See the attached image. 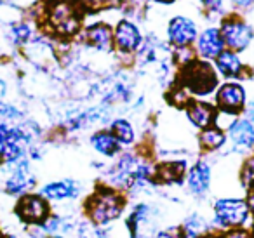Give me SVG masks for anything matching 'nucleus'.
Here are the masks:
<instances>
[{"label":"nucleus","instance_id":"1","mask_svg":"<svg viewBox=\"0 0 254 238\" xmlns=\"http://www.w3.org/2000/svg\"><path fill=\"white\" fill-rule=\"evenodd\" d=\"M127 195L112 186L101 184L85 198L84 214L85 219L96 228L112 226L126 212Z\"/></svg>","mask_w":254,"mask_h":238},{"label":"nucleus","instance_id":"2","mask_svg":"<svg viewBox=\"0 0 254 238\" xmlns=\"http://www.w3.org/2000/svg\"><path fill=\"white\" fill-rule=\"evenodd\" d=\"M211 230L221 233L233 228H249L253 223V214L242 196H219L212 203Z\"/></svg>","mask_w":254,"mask_h":238},{"label":"nucleus","instance_id":"3","mask_svg":"<svg viewBox=\"0 0 254 238\" xmlns=\"http://www.w3.org/2000/svg\"><path fill=\"white\" fill-rule=\"evenodd\" d=\"M180 84L190 94L207 96L214 92V89L218 87V75L207 61L193 60L181 68Z\"/></svg>","mask_w":254,"mask_h":238},{"label":"nucleus","instance_id":"4","mask_svg":"<svg viewBox=\"0 0 254 238\" xmlns=\"http://www.w3.org/2000/svg\"><path fill=\"white\" fill-rule=\"evenodd\" d=\"M14 214L26 226L40 228L51 217L53 207L39 191H33L16 200Z\"/></svg>","mask_w":254,"mask_h":238},{"label":"nucleus","instance_id":"5","mask_svg":"<svg viewBox=\"0 0 254 238\" xmlns=\"http://www.w3.org/2000/svg\"><path fill=\"white\" fill-rule=\"evenodd\" d=\"M7 169L9 172L2 184L5 195L12 198H21L28 193H33V189L37 188V176L28 158H23L14 165H7Z\"/></svg>","mask_w":254,"mask_h":238},{"label":"nucleus","instance_id":"6","mask_svg":"<svg viewBox=\"0 0 254 238\" xmlns=\"http://www.w3.org/2000/svg\"><path fill=\"white\" fill-rule=\"evenodd\" d=\"M49 25L58 35L71 37L80 28V18L70 2H58L49 11Z\"/></svg>","mask_w":254,"mask_h":238},{"label":"nucleus","instance_id":"7","mask_svg":"<svg viewBox=\"0 0 254 238\" xmlns=\"http://www.w3.org/2000/svg\"><path fill=\"white\" fill-rule=\"evenodd\" d=\"M39 193L53 205V203H63V202H73L80 198L82 195V184L75 179H60V181L46 182L39 188Z\"/></svg>","mask_w":254,"mask_h":238},{"label":"nucleus","instance_id":"8","mask_svg":"<svg viewBox=\"0 0 254 238\" xmlns=\"http://www.w3.org/2000/svg\"><path fill=\"white\" fill-rule=\"evenodd\" d=\"M219 32H221L225 46L228 47L230 51H233V53H239V51L246 49V47L253 42V37H254L253 28L237 18L226 19Z\"/></svg>","mask_w":254,"mask_h":238},{"label":"nucleus","instance_id":"9","mask_svg":"<svg viewBox=\"0 0 254 238\" xmlns=\"http://www.w3.org/2000/svg\"><path fill=\"white\" fill-rule=\"evenodd\" d=\"M185 184L190 195L195 198H202L211 191L212 184V167L209 162L197 160L191 167H188L187 178H185Z\"/></svg>","mask_w":254,"mask_h":238},{"label":"nucleus","instance_id":"10","mask_svg":"<svg viewBox=\"0 0 254 238\" xmlns=\"http://www.w3.org/2000/svg\"><path fill=\"white\" fill-rule=\"evenodd\" d=\"M216 105L226 115H237L246 108V89L237 82L219 85L216 92Z\"/></svg>","mask_w":254,"mask_h":238},{"label":"nucleus","instance_id":"11","mask_svg":"<svg viewBox=\"0 0 254 238\" xmlns=\"http://www.w3.org/2000/svg\"><path fill=\"white\" fill-rule=\"evenodd\" d=\"M143 46V37L132 23L120 21L113 32V47L122 54H134Z\"/></svg>","mask_w":254,"mask_h":238},{"label":"nucleus","instance_id":"12","mask_svg":"<svg viewBox=\"0 0 254 238\" xmlns=\"http://www.w3.org/2000/svg\"><path fill=\"white\" fill-rule=\"evenodd\" d=\"M167 39L178 49H183V47H190L193 42H197V26L193 21H190L188 18H174L169 23V28H167Z\"/></svg>","mask_w":254,"mask_h":238},{"label":"nucleus","instance_id":"13","mask_svg":"<svg viewBox=\"0 0 254 238\" xmlns=\"http://www.w3.org/2000/svg\"><path fill=\"white\" fill-rule=\"evenodd\" d=\"M188 165L185 160H169L155 165V184L180 186L187 178Z\"/></svg>","mask_w":254,"mask_h":238},{"label":"nucleus","instance_id":"14","mask_svg":"<svg viewBox=\"0 0 254 238\" xmlns=\"http://www.w3.org/2000/svg\"><path fill=\"white\" fill-rule=\"evenodd\" d=\"M228 137L237 151H251L254 148V125L247 119H237L230 123Z\"/></svg>","mask_w":254,"mask_h":238},{"label":"nucleus","instance_id":"15","mask_svg":"<svg viewBox=\"0 0 254 238\" xmlns=\"http://www.w3.org/2000/svg\"><path fill=\"white\" fill-rule=\"evenodd\" d=\"M223 51H225V42L218 28H207L197 37L195 54H198L202 60H216Z\"/></svg>","mask_w":254,"mask_h":238},{"label":"nucleus","instance_id":"16","mask_svg":"<svg viewBox=\"0 0 254 238\" xmlns=\"http://www.w3.org/2000/svg\"><path fill=\"white\" fill-rule=\"evenodd\" d=\"M185 113H187L188 120L198 129H207V127L214 125L218 112L212 105L205 101H197V99H190L187 106H185Z\"/></svg>","mask_w":254,"mask_h":238},{"label":"nucleus","instance_id":"17","mask_svg":"<svg viewBox=\"0 0 254 238\" xmlns=\"http://www.w3.org/2000/svg\"><path fill=\"white\" fill-rule=\"evenodd\" d=\"M85 42L101 53H110L113 49V30L108 25L96 23L85 30Z\"/></svg>","mask_w":254,"mask_h":238},{"label":"nucleus","instance_id":"18","mask_svg":"<svg viewBox=\"0 0 254 238\" xmlns=\"http://www.w3.org/2000/svg\"><path fill=\"white\" fill-rule=\"evenodd\" d=\"M91 146L94 151H98L99 155L103 157H108V158H113L120 153L122 150V144L115 139L110 129H103V130H96L94 134L91 136Z\"/></svg>","mask_w":254,"mask_h":238},{"label":"nucleus","instance_id":"19","mask_svg":"<svg viewBox=\"0 0 254 238\" xmlns=\"http://www.w3.org/2000/svg\"><path fill=\"white\" fill-rule=\"evenodd\" d=\"M214 61H216V70H218V73L223 75L225 78H239L244 71L242 60L239 58V54L230 49L223 51Z\"/></svg>","mask_w":254,"mask_h":238},{"label":"nucleus","instance_id":"20","mask_svg":"<svg viewBox=\"0 0 254 238\" xmlns=\"http://www.w3.org/2000/svg\"><path fill=\"white\" fill-rule=\"evenodd\" d=\"M225 143H226L225 130L219 125H216V123L207 127V129H202L200 136H198V144H200V148L204 151H209V153L221 150V148L225 146Z\"/></svg>","mask_w":254,"mask_h":238},{"label":"nucleus","instance_id":"21","mask_svg":"<svg viewBox=\"0 0 254 238\" xmlns=\"http://www.w3.org/2000/svg\"><path fill=\"white\" fill-rule=\"evenodd\" d=\"M181 230L185 233V238H200L202 235L212 231L211 223L198 212L188 214L183 219V223H181Z\"/></svg>","mask_w":254,"mask_h":238},{"label":"nucleus","instance_id":"22","mask_svg":"<svg viewBox=\"0 0 254 238\" xmlns=\"http://www.w3.org/2000/svg\"><path fill=\"white\" fill-rule=\"evenodd\" d=\"M110 132L115 136V139L119 141L122 146H131L136 139L134 127L129 120L126 119H115L110 123Z\"/></svg>","mask_w":254,"mask_h":238},{"label":"nucleus","instance_id":"23","mask_svg":"<svg viewBox=\"0 0 254 238\" xmlns=\"http://www.w3.org/2000/svg\"><path fill=\"white\" fill-rule=\"evenodd\" d=\"M239 182L246 191L254 186V153L244 160L239 171Z\"/></svg>","mask_w":254,"mask_h":238},{"label":"nucleus","instance_id":"24","mask_svg":"<svg viewBox=\"0 0 254 238\" xmlns=\"http://www.w3.org/2000/svg\"><path fill=\"white\" fill-rule=\"evenodd\" d=\"M30 37H32V30H30V26L25 25V23H19V25H14L11 28V39H12V42L18 44V46L26 44L30 40Z\"/></svg>","mask_w":254,"mask_h":238},{"label":"nucleus","instance_id":"25","mask_svg":"<svg viewBox=\"0 0 254 238\" xmlns=\"http://www.w3.org/2000/svg\"><path fill=\"white\" fill-rule=\"evenodd\" d=\"M153 238H185V233L181 230V224H173V226L159 228Z\"/></svg>","mask_w":254,"mask_h":238},{"label":"nucleus","instance_id":"26","mask_svg":"<svg viewBox=\"0 0 254 238\" xmlns=\"http://www.w3.org/2000/svg\"><path fill=\"white\" fill-rule=\"evenodd\" d=\"M23 117V113L19 112L16 106L7 105V103H0V119L2 120H19Z\"/></svg>","mask_w":254,"mask_h":238},{"label":"nucleus","instance_id":"27","mask_svg":"<svg viewBox=\"0 0 254 238\" xmlns=\"http://www.w3.org/2000/svg\"><path fill=\"white\" fill-rule=\"evenodd\" d=\"M218 238H253L251 228H233L218 233Z\"/></svg>","mask_w":254,"mask_h":238},{"label":"nucleus","instance_id":"28","mask_svg":"<svg viewBox=\"0 0 254 238\" xmlns=\"http://www.w3.org/2000/svg\"><path fill=\"white\" fill-rule=\"evenodd\" d=\"M11 127L5 120L0 119V150H2V146L5 144V141L9 139V132H11Z\"/></svg>","mask_w":254,"mask_h":238},{"label":"nucleus","instance_id":"29","mask_svg":"<svg viewBox=\"0 0 254 238\" xmlns=\"http://www.w3.org/2000/svg\"><path fill=\"white\" fill-rule=\"evenodd\" d=\"M246 119L254 125V101H251L249 105L246 106Z\"/></svg>","mask_w":254,"mask_h":238},{"label":"nucleus","instance_id":"30","mask_svg":"<svg viewBox=\"0 0 254 238\" xmlns=\"http://www.w3.org/2000/svg\"><path fill=\"white\" fill-rule=\"evenodd\" d=\"M205 4V7L211 9V11H216V9L219 7V4H221V0H202Z\"/></svg>","mask_w":254,"mask_h":238},{"label":"nucleus","instance_id":"31","mask_svg":"<svg viewBox=\"0 0 254 238\" xmlns=\"http://www.w3.org/2000/svg\"><path fill=\"white\" fill-rule=\"evenodd\" d=\"M5 92H7V85H5V82L0 78V103H2V99H4Z\"/></svg>","mask_w":254,"mask_h":238},{"label":"nucleus","instance_id":"32","mask_svg":"<svg viewBox=\"0 0 254 238\" xmlns=\"http://www.w3.org/2000/svg\"><path fill=\"white\" fill-rule=\"evenodd\" d=\"M237 5H240V7H247V5L254 4V0H233Z\"/></svg>","mask_w":254,"mask_h":238},{"label":"nucleus","instance_id":"33","mask_svg":"<svg viewBox=\"0 0 254 238\" xmlns=\"http://www.w3.org/2000/svg\"><path fill=\"white\" fill-rule=\"evenodd\" d=\"M200 238H218V233H214V231H209V233L202 235Z\"/></svg>","mask_w":254,"mask_h":238},{"label":"nucleus","instance_id":"34","mask_svg":"<svg viewBox=\"0 0 254 238\" xmlns=\"http://www.w3.org/2000/svg\"><path fill=\"white\" fill-rule=\"evenodd\" d=\"M37 238H61V237H56V235H40L39 233V237Z\"/></svg>","mask_w":254,"mask_h":238},{"label":"nucleus","instance_id":"35","mask_svg":"<svg viewBox=\"0 0 254 238\" xmlns=\"http://www.w3.org/2000/svg\"><path fill=\"white\" fill-rule=\"evenodd\" d=\"M251 233H253V238H254V217H253V223H251Z\"/></svg>","mask_w":254,"mask_h":238},{"label":"nucleus","instance_id":"36","mask_svg":"<svg viewBox=\"0 0 254 238\" xmlns=\"http://www.w3.org/2000/svg\"><path fill=\"white\" fill-rule=\"evenodd\" d=\"M0 238H5V235H4V231L0 230Z\"/></svg>","mask_w":254,"mask_h":238},{"label":"nucleus","instance_id":"37","mask_svg":"<svg viewBox=\"0 0 254 238\" xmlns=\"http://www.w3.org/2000/svg\"><path fill=\"white\" fill-rule=\"evenodd\" d=\"M160 2H171V0H160Z\"/></svg>","mask_w":254,"mask_h":238},{"label":"nucleus","instance_id":"38","mask_svg":"<svg viewBox=\"0 0 254 238\" xmlns=\"http://www.w3.org/2000/svg\"><path fill=\"white\" fill-rule=\"evenodd\" d=\"M2 165H4V164H2V160H0V167H2Z\"/></svg>","mask_w":254,"mask_h":238}]
</instances>
